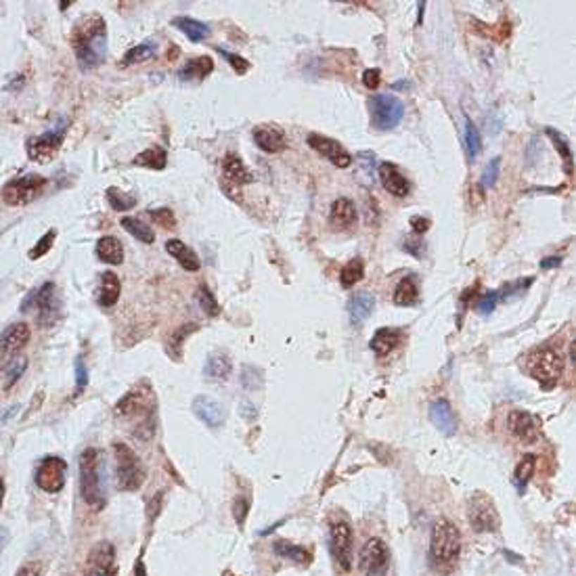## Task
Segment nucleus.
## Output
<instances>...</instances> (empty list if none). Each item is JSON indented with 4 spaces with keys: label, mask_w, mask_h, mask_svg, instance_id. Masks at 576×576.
Wrapping results in <instances>:
<instances>
[{
    "label": "nucleus",
    "mask_w": 576,
    "mask_h": 576,
    "mask_svg": "<svg viewBox=\"0 0 576 576\" xmlns=\"http://www.w3.org/2000/svg\"><path fill=\"white\" fill-rule=\"evenodd\" d=\"M72 46L82 72L96 70L107 55V25L101 15H88L72 32Z\"/></svg>",
    "instance_id": "f257e3e1"
},
{
    "label": "nucleus",
    "mask_w": 576,
    "mask_h": 576,
    "mask_svg": "<svg viewBox=\"0 0 576 576\" xmlns=\"http://www.w3.org/2000/svg\"><path fill=\"white\" fill-rule=\"evenodd\" d=\"M103 455L96 449H86L80 455V494L84 503L94 511L105 507V476H103Z\"/></svg>",
    "instance_id": "f03ea898"
},
{
    "label": "nucleus",
    "mask_w": 576,
    "mask_h": 576,
    "mask_svg": "<svg viewBox=\"0 0 576 576\" xmlns=\"http://www.w3.org/2000/svg\"><path fill=\"white\" fill-rule=\"evenodd\" d=\"M461 556V532L449 520H438L430 534V558L436 566H453Z\"/></svg>",
    "instance_id": "7ed1b4c3"
},
{
    "label": "nucleus",
    "mask_w": 576,
    "mask_h": 576,
    "mask_svg": "<svg viewBox=\"0 0 576 576\" xmlns=\"http://www.w3.org/2000/svg\"><path fill=\"white\" fill-rule=\"evenodd\" d=\"M113 453H115V470H118L120 491H139L141 484L145 482V470H143L141 459L124 442H115Z\"/></svg>",
    "instance_id": "20e7f679"
},
{
    "label": "nucleus",
    "mask_w": 576,
    "mask_h": 576,
    "mask_svg": "<svg viewBox=\"0 0 576 576\" xmlns=\"http://www.w3.org/2000/svg\"><path fill=\"white\" fill-rule=\"evenodd\" d=\"M369 111H371V124L377 130H392L401 124L405 115V105L394 94H375L369 99Z\"/></svg>",
    "instance_id": "39448f33"
},
{
    "label": "nucleus",
    "mask_w": 576,
    "mask_h": 576,
    "mask_svg": "<svg viewBox=\"0 0 576 576\" xmlns=\"http://www.w3.org/2000/svg\"><path fill=\"white\" fill-rule=\"evenodd\" d=\"M528 371L534 380L543 384V388H553L564 373V358L553 348H541L530 356Z\"/></svg>",
    "instance_id": "423d86ee"
},
{
    "label": "nucleus",
    "mask_w": 576,
    "mask_h": 576,
    "mask_svg": "<svg viewBox=\"0 0 576 576\" xmlns=\"http://www.w3.org/2000/svg\"><path fill=\"white\" fill-rule=\"evenodd\" d=\"M44 184H46V178L40 174H25V176L13 178L11 182L2 187V201L13 208L25 206L40 195Z\"/></svg>",
    "instance_id": "0eeeda50"
},
{
    "label": "nucleus",
    "mask_w": 576,
    "mask_h": 576,
    "mask_svg": "<svg viewBox=\"0 0 576 576\" xmlns=\"http://www.w3.org/2000/svg\"><path fill=\"white\" fill-rule=\"evenodd\" d=\"M468 520L476 532H496L501 518L494 501L487 493H476L468 503Z\"/></svg>",
    "instance_id": "6e6552de"
},
{
    "label": "nucleus",
    "mask_w": 576,
    "mask_h": 576,
    "mask_svg": "<svg viewBox=\"0 0 576 576\" xmlns=\"http://www.w3.org/2000/svg\"><path fill=\"white\" fill-rule=\"evenodd\" d=\"M358 568L363 576H386L390 568V549L382 539H369L358 558Z\"/></svg>",
    "instance_id": "1a4fd4ad"
},
{
    "label": "nucleus",
    "mask_w": 576,
    "mask_h": 576,
    "mask_svg": "<svg viewBox=\"0 0 576 576\" xmlns=\"http://www.w3.org/2000/svg\"><path fill=\"white\" fill-rule=\"evenodd\" d=\"M330 541L331 553L335 562L342 566V570H350L354 562V539H352V528L346 520H333L330 526Z\"/></svg>",
    "instance_id": "9d476101"
},
{
    "label": "nucleus",
    "mask_w": 576,
    "mask_h": 576,
    "mask_svg": "<svg viewBox=\"0 0 576 576\" xmlns=\"http://www.w3.org/2000/svg\"><path fill=\"white\" fill-rule=\"evenodd\" d=\"M65 476H68V465L61 457H46L40 461L36 470V487L42 493L55 494L65 487Z\"/></svg>",
    "instance_id": "9b49d317"
},
{
    "label": "nucleus",
    "mask_w": 576,
    "mask_h": 576,
    "mask_svg": "<svg viewBox=\"0 0 576 576\" xmlns=\"http://www.w3.org/2000/svg\"><path fill=\"white\" fill-rule=\"evenodd\" d=\"M63 145V130L57 132V130H51V132H44L40 137H32L27 139L25 143V151H27V158L32 162H38V164H49L61 149Z\"/></svg>",
    "instance_id": "f8f14e48"
},
{
    "label": "nucleus",
    "mask_w": 576,
    "mask_h": 576,
    "mask_svg": "<svg viewBox=\"0 0 576 576\" xmlns=\"http://www.w3.org/2000/svg\"><path fill=\"white\" fill-rule=\"evenodd\" d=\"M36 308H38V323L40 327H53L61 313V302L57 296L55 283H44L36 294Z\"/></svg>",
    "instance_id": "ddd939ff"
},
{
    "label": "nucleus",
    "mask_w": 576,
    "mask_h": 576,
    "mask_svg": "<svg viewBox=\"0 0 576 576\" xmlns=\"http://www.w3.org/2000/svg\"><path fill=\"white\" fill-rule=\"evenodd\" d=\"M306 143H308L319 156H323L325 160H330L335 168H348V165L352 164V156H350L337 141H333L330 137H323V134H315V132H313V134L306 137Z\"/></svg>",
    "instance_id": "4468645a"
},
{
    "label": "nucleus",
    "mask_w": 576,
    "mask_h": 576,
    "mask_svg": "<svg viewBox=\"0 0 576 576\" xmlns=\"http://www.w3.org/2000/svg\"><path fill=\"white\" fill-rule=\"evenodd\" d=\"M191 409L208 427H220L225 423V417H227L225 407L216 399L206 396V394L195 396L193 403H191Z\"/></svg>",
    "instance_id": "2eb2a0df"
},
{
    "label": "nucleus",
    "mask_w": 576,
    "mask_h": 576,
    "mask_svg": "<svg viewBox=\"0 0 576 576\" xmlns=\"http://www.w3.org/2000/svg\"><path fill=\"white\" fill-rule=\"evenodd\" d=\"M251 134H253V143L266 154H281L287 147L285 132L279 126L262 124V126H256Z\"/></svg>",
    "instance_id": "dca6fc26"
},
{
    "label": "nucleus",
    "mask_w": 576,
    "mask_h": 576,
    "mask_svg": "<svg viewBox=\"0 0 576 576\" xmlns=\"http://www.w3.org/2000/svg\"><path fill=\"white\" fill-rule=\"evenodd\" d=\"M507 427L515 438H520L526 444H532L539 438V425L530 413L511 411L507 415Z\"/></svg>",
    "instance_id": "f3484780"
},
{
    "label": "nucleus",
    "mask_w": 576,
    "mask_h": 576,
    "mask_svg": "<svg viewBox=\"0 0 576 576\" xmlns=\"http://www.w3.org/2000/svg\"><path fill=\"white\" fill-rule=\"evenodd\" d=\"M348 317H350V323L354 327H361L369 317L371 313L375 311V296L371 292H356L350 300H348Z\"/></svg>",
    "instance_id": "a211bd4d"
},
{
    "label": "nucleus",
    "mask_w": 576,
    "mask_h": 576,
    "mask_svg": "<svg viewBox=\"0 0 576 576\" xmlns=\"http://www.w3.org/2000/svg\"><path fill=\"white\" fill-rule=\"evenodd\" d=\"M113 545L111 543H99L90 553L86 562V576H105L113 566Z\"/></svg>",
    "instance_id": "6ab92c4d"
},
{
    "label": "nucleus",
    "mask_w": 576,
    "mask_h": 576,
    "mask_svg": "<svg viewBox=\"0 0 576 576\" xmlns=\"http://www.w3.org/2000/svg\"><path fill=\"white\" fill-rule=\"evenodd\" d=\"M430 421L444 436H453L457 432V417L451 409L449 401H444V399H436L430 405Z\"/></svg>",
    "instance_id": "aec40b11"
},
{
    "label": "nucleus",
    "mask_w": 576,
    "mask_h": 576,
    "mask_svg": "<svg viewBox=\"0 0 576 576\" xmlns=\"http://www.w3.org/2000/svg\"><path fill=\"white\" fill-rule=\"evenodd\" d=\"M377 174H380V180H382V184H384V189H386L388 193H392V195H396V197L409 195L411 184H409V180L401 174V170H399L396 165L390 164V162H384V164H380V168H377Z\"/></svg>",
    "instance_id": "412c9836"
},
{
    "label": "nucleus",
    "mask_w": 576,
    "mask_h": 576,
    "mask_svg": "<svg viewBox=\"0 0 576 576\" xmlns=\"http://www.w3.org/2000/svg\"><path fill=\"white\" fill-rule=\"evenodd\" d=\"M356 218H358V212L352 199L339 197L331 204L330 223L335 229H350L356 223Z\"/></svg>",
    "instance_id": "4be33fe9"
},
{
    "label": "nucleus",
    "mask_w": 576,
    "mask_h": 576,
    "mask_svg": "<svg viewBox=\"0 0 576 576\" xmlns=\"http://www.w3.org/2000/svg\"><path fill=\"white\" fill-rule=\"evenodd\" d=\"M30 327L25 323H13L2 333V356L8 358L30 342Z\"/></svg>",
    "instance_id": "5701e85b"
},
{
    "label": "nucleus",
    "mask_w": 576,
    "mask_h": 576,
    "mask_svg": "<svg viewBox=\"0 0 576 576\" xmlns=\"http://www.w3.org/2000/svg\"><path fill=\"white\" fill-rule=\"evenodd\" d=\"M165 251H168L172 258H176V262H178L184 270H189V273H197V270L201 268V262H199L195 249H191V247L187 246L184 242H180V239H168V242H165Z\"/></svg>",
    "instance_id": "b1692460"
},
{
    "label": "nucleus",
    "mask_w": 576,
    "mask_h": 576,
    "mask_svg": "<svg viewBox=\"0 0 576 576\" xmlns=\"http://www.w3.org/2000/svg\"><path fill=\"white\" fill-rule=\"evenodd\" d=\"M122 294V283L120 277L111 270L101 273V285H99V304L105 308H111L113 304H118Z\"/></svg>",
    "instance_id": "393cba45"
},
{
    "label": "nucleus",
    "mask_w": 576,
    "mask_h": 576,
    "mask_svg": "<svg viewBox=\"0 0 576 576\" xmlns=\"http://www.w3.org/2000/svg\"><path fill=\"white\" fill-rule=\"evenodd\" d=\"M403 333L399 330H392V327H382L373 333L371 337V350L377 354V356H388L401 342Z\"/></svg>",
    "instance_id": "a878e982"
},
{
    "label": "nucleus",
    "mask_w": 576,
    "mask_h": 576,
    "mask_svg": "<svg viewBox=\"0 0 576 576\" xmlns=\"http://www.w3.org/2000/svg\"><path fill=\"white\" fill-rule=\"evenodd\" d=\"M96 256L99 260L107 262V264H122L124 262V246L118 237L113 235H103L96 242Z\"/></svg>",
    "instance_id": "bb28decb"
},
{
    "label": "nucleus",
    "mask_w": 576,
    "mask_h": 576,
    "mask_svg": "<svg viewBox=\"0 0 576 576\" xmlns=\"http://www.w3.org/2000/svg\"><path fill=\"white\" fill-rule=\"evenodd\" d=\"M214 70V61H212V57H208V55H201V57H195V59H191L180 72H178V78L180 80H193V78H197V80H204L210 72Z\"/></svg>",
    "instance_id": "cd10ccee"
},
{
    "label": "nucleus",
    "mask_w": 576,
    "mask_h": 576,
    "mask_svg": "<svg viewBox=\"0 0 576 576\" xmlns=\"http://www.w3.org/2000/svg\"><path fill=\"white\" fill-rule=\"evenodd\" d=\"M419 300V285L415 275H407L405 279L399 281L394 289V304L396 306H413Z\"/></svg>",
    "instance_id": "c85d7f7f"
},
{
    "label": "nucleus",
    "mask_w": 576,
    "mask_h": 576,
    "mask_svg": "<svg viewBox=\"0 0 576 576\" xmlns=\"http://www.w3.org/2000/svg\"><path fill=\"white\" fill-rule=\"evenodd\" d=\"M172 25L178 27L191 42H201L210 34V25H206L197 19H191V17H176V19H172Z\"/></svg>",
    "instance_id": "c756f323"
},
{
    "label": "nucleus",
    "mask_w": 576,
    "mask_h": 576,
    "mask_svg": "<svg viewBox=\"0 0 576 576\" xmlns=\"http://www.w3.org/2000/svg\"><path fill=\"white\" fill-rule=\"evenodd\" d=\"M545 134L551 139L553 147L558 149V154H560V158H562V162H564V172H566L568 176H572V172H575V158H572V149H570L566 137L560 134L556 128H545Z\"/></svg>",
    "instance_id": "7c9ffc66"
},
{
    "label": "nucleus",
    "mask_w": 576,
    "mask_h": 576,
    "mask_svg": "<svg viewBox=\"0 0 576 576\" xmlns=\"http://www.w3.org/2000/svg\"><path fill=\"white\" fill-rule=\"evenodd\" d=\"M134 165H141V168H149V170H164L168 164V154H165L164 147H149L145 151H141L134 160Z\"/></svg>",
    "instance_id": "2f4dec72"
},
{
    "label": "nucleus",
    "mask_w": 576,
    "mask_h": 576,
    "mask_svg": "<svg viewBox=\"0 0 576 576\" xmlns=\"http://www.w3.org/2000/svg\"><path fill=\"white\" fill-rule=\"evenodd\" d=\"M223 172L233 182H251V174L237 154H229L223 162Z\"/></svg>",
    "instance_id": "473e14b6"
},
{
    "label": "nucleus",
    "mask_w": 576,
    "mask_h": 576,
    "mask_svg": "<svg viewBox=\"0 0 576 576\" xmlns=\"http://www.w3.org/2000/svg\"><path fill=\"white\" fill-rule=\"evenodd\" d=\"M156 53H158V44L154 42V40H145V42H141V44H137V46H132L126 55H124V59H122V65H134V63H145V61H149V59H154L156 57Z\"/></svg>",
    "instance_id": "72a5a7b5"
},
{
    "label": "nucleus",
    "mask_w": 576,
    "mask_h": 576,
    "mask_svg": "<svg viewBox=\"0 0 576 576\" xmlns=\"http://www.w3.org/2000/svg\"><path fill=\"white\" fill-rule=\"evenodd\" d=\"M120 225H122V229L128 231L134 239H139V242H143V244H147V246H151V244L156 242L154 229H151L149 225H143L141 220H137V218H132V216H124V218L120 220Z\"/></svg>",
    "instance_id": "f704fd0d"
},
{
    "label": "nucleus",
    "mask_w": 576,
    "mask_h": 576,
    "mask_svg": "<svg viewBox=\"0 0 576 576\" xmlns=\"http://www.w3.org/2000/svg\"><path fill=\"white\" fill-rule=\"evenodd\" d=\"M273 551H275L277 556H281V558H285V560H294V562H298V564H302V566H306V564L311 562V553H308L304 547H300V545H296V543H289V541H277V543L273 545Z\"/></svg>",
    "instance_id": "c9c22d12"
},
{
    "label": "nucleus",
    "mask_w": 576,
    "mask_h": 576,
    "mask_svg": "<svg viewBox=\"0 0 576 576\" xmlns=\"http://www.w3.org/2000/svg\"><path fill=\"white\" fill-rule=\"evenodd\" d=\"M463 145H465V154H468V160L474 162L480 151H482V143H480V132L478 128L474 126V122L470 118L463 120Z\"/></svg>",
    "instance_id": "e433bc0d"
},
{
    "label": "nucleus",
    "mask_w": 576,
    "mask_h": 576,
    "mask_svg": "<svg viewBox=\"0 0 576 576\" xmlns=\"http://www.w3.org/2000/svg\"><path fill=\"white\" fill-rule=\"evenodd\" d=\"M145 407V392L141 390H130L118 405H115V415L118 417H130L139 413Z\"/></svg>",
    "instance_id": "4c0bfd02"
},
{
    "label": "nucleus",
    "mask_w": 576,
    "mask_h": 576,
    "mask_svg": "<svg viewBox=\"0 0 576 576\" xmlns=\"http://www.w3.org/2000/svg\"><path fill=\"white\" fill-rule=\"evenodd\" d=\"M204 371H206V377L210 380H227L231 375V361L227 354H212Z\"/></svg>",
    "instance_id": "58836bf2"
},
{
    "label": "nucleus",
    "mask_w": 576,
    "mask_h": 576,
    "mask_svg": "<svg viewBox=\"0 0 576 576\" xmlns=\"http://www.w3.org/2000/svg\"><path fill=\"white\" fill-rule=\"evenodd\" d=\"M363 277H365V264H363V260L361 258H352L348 264H344V268L339 273V283H342L344 289H350Z\"/></svg>",
    "instance_id": "ea45409f"
},
{
    "label": "nucleus",
    "mask_w": 576,
    "mask_h": 576,
    "mask_svg": "<svg viewBox=\"0 0 576 576\" xmlns=\"http://www.w3.org/2000/svg\"><path fill=\"white\" fill-rule=\"evenodd\" d=\"M534 468H537V457H534V455H526V457H522V461L515 465V472H513V484L518 487V491H520V493L526 489L528 480L532 478Z\"/></svg>",
    "instance_id": "a19ab883"
},
{
    "label": "nucleus",
    "mask_w": 576,
    "mask_h": 576,
    "mask_svg": "<svg viewBox=\"0 0 576 576\" xmlns=\"http://www.w3.org/2000/svg\"><path fill=\"white\" fill-rule=\"evenodd\" d=\"M105 195H107V204H109L115 212H124V210H130V208L137 206V197H134V195L124 193V191H120V189H115V187H109Z\"/></svg>",
    "instance_id": "79ce46f5"
},
{
    "label": "nucleus",
    "mask_w": 576,
    "mask_h": 576,
    "mask_svg": "<svg viewBox=\"0 0 576 576\" xmlns=\"http://www.w3.org/2000/svg\"><path fill=\"white\" fill-rule=\"evenodd\" d=\"M197 302H199V306H201V311L208 315V317H216L218 313H220V306H218V302L214 300V296H212V292L206 287V285H201L199 289H197Z\"/></svg>",
    "instance_id": "37998d69"
},
{
    "label": "nucleus",
    "mask_w": 576,
    "mask_h": 576,
    "mask_svg": "<svg viewBox=\"0 0 576 576\" xmlns=\"http://www.w3.org/2000/svg\"><path fill=\"white\" fill-rule=\"evenodd\" d=\"M25 367H27V361H25V358H17L15 363H11V365L4 369V384H2V388L8 390V388L23 375Z\"/></svg>",
    "instance_id": "c03bdc74"
},
{
    "label": "nucleus",
    "mask_w": 576,
    "mask_h": 576,
    "mask_svg": "<svg viewBox=\"0 0 576 576\" xmlns=\"http://www.w3.org/2000/svg\"><path fill=\"white\" fill-rule=\"evenodd\" d=\"M55 239H57V231H55V229L46 231V235H44V237H40V239H38V244L30 249V258H32V260H38V258H42L44 253H49V249L53 247Z\"/></svg>",
    "instance_id": "a18cd8bd"
},
{
    "label": "nucleus",
    "mask_w": 576,
    "mask_h": 576,
    "mask_svg": "<svg viewBox=\"0 0 576 576\" xmlns=\"http://www.w3.org/2000/svg\"><path fill=\"white\" fill-rule=\"evenodd\" d=\"M239 382H242V386L246 388L247 392H251V390H258V388L262 386V375H260V371H258L256 367L246 365V367L242 369Z\"/></svg>",
    "instance_id": "49530a36"
},
{
    "label": "nucleus",
    "mask_w": 576,
    "mask_h": 576,
    "mask_svg": "<svg viewBox=\"0 0 576 576\" xmlns=\"http://www.w3.org/2000/svg\"><path fill=\"white\" fill-rule=\"evenodd\" d=\"M499 172H501V158H494V160H491L487 164L484 172H482V180L480 182H482L484 189H493L496 178H499Z\"/></svg>",
    "instance_id": "de8ad7c7"
},
{
    "label": "nucleus",
    "mask_w": 576,
    "mask_h": 576,
    "mask_svg": "<svg viewBox=\"0 0 576 576\" xmlns=\"http://www.w3.org/2000/svg\"><path fill=\"white\" fill-rule=\"evenodd\" d=\"M149 216L158 223V225H162L164 229H172V227H176V216H174V212L170 210V208H158V210H149Z\"/></svg>",
    "instance_id": "09e8293b"
},
{
    "label": "nucleus",
    "mask_w": 576,
    "mask_h": 576,
    "mask_svg": "<svg viewBox=\"0 0 576 576\" xmlns=\"http://www.w3.org/2000/svg\"><path fill=\"white\" fill-rule=\"evenodd\" d=\"M216 51H218V53H220V55H223V57H225V59L231 63V68H233L237 74H246L247 70H249V63H247L244 57H239V55H235V53H231V51H225L223 46H218Z\"/></svg>",
    "instance_id": "8fccbe9b"
},
{
    "label": "nucleus",
    "mask_w": 576,
    "mask_h": 576,
    "mask_svg": "<svg viewBox=\"0 0 576 576\" xmlns=\"http://www.w3.org/2000/svg\"><path fill=\"white\" fill-rule=\"evenodd\" d=\"M532 285V279H520V281H513L511 285H507L505 287V292H503V300H513V298H518V296H522L528 287Z\"/></svg>",
    "instance_id": "3c124183"
},
{
    "label": "nucleus",
    "mask_w": 576,
    "mask_h": 576,
    "mask_svg": "<svg viewBox=\"0 0 576 576\" xmlns=\"http://www.w3.org/2000/svg\"><path fill=\"white\" fill-rule=\"evenodd\" d=\"M247 509H249V499L247 496H237L235 503H233V515H235V522L239 526H244V522H246Z\"/></svg>",
    "instance_id": "603ef678"
},
{
    "label": "nucleus",
    "mask_w": 576,
    "mask_h": 576,
    "mask_svg": "<svg viewBox=\"0 0 576 576\" xmlns=\"http://www.w3.org/2000/svg\"><path fill=\"white\" fill-rule=\"evenodd\" d=\"M496 300H499V294L496 292H487L482 298H480V302H478V313L480 315H491L494 311V306H496Z\"/></svg>",
    "instance_id": "864d4df0"
},
{
    "label": "nucleus",
    "mask_w": 576,
    "mask_h": 576,
    "mask_svg": "<svg viewBox=\"0 0 576 576\" xmlns=\"http://www.w3.org/2000/svg\"><path fill=\"white\" fill-rule=\"evenodd\" d=\"M195 330H197V325H195V323H191V325H184L182 330L174 331V335H172V342H170V344H174V348H176V352H174V356H176V358L180 356V346H182L184 335H187L189 331H195ZM170 344H168V346H170Z\"/></svg>",
    "instance_id": "5fc2aeb1"
},
{
    "label": "nucleus",
    "mask_w": 576,
    "mask_h": 576,
    "mask_svg": "<svg viewBox=\"0 0 576 576\" xmlns=\"http://www.w3.org/2000/svg\"><path fill=\"white\" fill-rule=\"evenodd\" d=\"M76 382H78V390H84L86 384H88V371H86V365H84L82 358H76Z\"/></svg>",
    "instance_id": "6e6d98bb"
},
{
    "label": "nucleus",
    "mask_w": 576,
    "mask_h": 576,
    "mask_svg": "<svg viewBox=\"0 0 576 576\" xmlns=\"http://www.w3.org/2000/svg\"><path fill=\"white\" fill-rule=\"evenodd\" d=\"M380 80H382L380 70H365V74H363V84H365L367 88L375 90V88L380 86Z\"/></svg>",
    "instance_id": "4d7b16f0"
},
{
    "label": "nucleus",
    "mask_w": 576,
    "mask_h": 576,
    "mask_svg": "<svg viewBox=\"0 0 576 576\" xmlns=\"http://www.w3.org/2000/svg\"><path fill=\"white\" fill-rule=\"evenodd\" d=\"M40 575H42L40 564H38V562H27V564H23V566L17 570V575L15 576H40Z\"/></svg>",
    "instance_id": "13d9d810"
},
{
    "label": "nucleus",
    "mask_w": 576,
    "mask_h": 576,
    "mask_svg": "<svg viewBox=\"0 0 576 576\" xmlns=\"http://www.w3.org/2000/svg\"><path fill=\"white\" fill-rule=\"evenodd\" d=\"M411 229L415 231V233H417V235H421V233H425V231L430 229V220H427V218H423V216H413Z\"/></svg>",
    "instance_id": "bf43d9fd"
},
{
    "label": "nucleus",
    "mask_w": 576,
    "mask_h": 576,
    "mask_svg": "<svg viewBox=\"0 0 576 576\" xmlns=\"http://www.w3.org/2000/svg\"><path fill=\"white\" fill-rule=\"evenodd\" d=\"M239 415H242V417H246V419H253V417L258 415V409H256V405H253V403H249V401H242V403H239Z\"/></svg>",
    "instance_id": "052dcab7"
},
{
    "label": "nucleus",
    "mask_w": 576,
    "mask_h": 576,
    "mask_svg": "<svg viewBox=\"0 0 576 576\" xmlns=\"http://www.w3.org/2000/svg\"><path fill=\"white\" fill-rule=\"evenodd\" d=\"M560 264H562V256H549V258L541 260V268H543V270L556 268V266H560Z\"/></svg>",
    "instance_id": "680f3d73"
},
{
    "label": "nucleus",
    "mask_w": 576,
    "mask_h": 576,
    "mask_svg": "<svg viewBox=\"0 0 576 576\" xmlns=\"http://www.w3.org/2000/svg\"><path fill=\"white\" fill-rule=\"evenodd\" d=\"M419 246H421V242H415V244H405V249H409L415 258H419L421 256V251H419Z\"/></svg>",
    "instance_id": "e2e57ef3"
},
{
    "label": "nucleus",
    "mask_w": 576,
    "mask_h": 576,
    "mask_svg": "<svg viewBox=\"0 0 576 576\" xmlns=\"http://www.w3.org/2000/svg\"><path fill=\"white\" fill-rule=\"evenodd\" d=\"M570 358H572V363L576 365V339L570 344Z\"/></svg>",
    "instance_id": "0e129e2a"
},
{
    "label": "nucleus",
    "mask_w": 576,
    "mask_h": 576,
    "mask_svg": "<svg viewBox=\"0 0 576 576\" xmlns=\"http://www.w3.org/2000/svg\"><path fill=\"white\" fill-rule=\"evenodd\" d=\"M70 4H72V2H68V0H65V2H59V6H61V11H65V8H68Z\"/></svg>",
    "instance_id": "69168bd1"
}]
</instances>
